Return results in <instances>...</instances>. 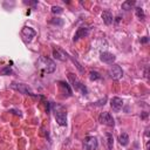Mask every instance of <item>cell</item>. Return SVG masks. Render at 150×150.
<instances>
[{"label": "cell", "mask_w": 150, "mask_h": 150, "mask_svg": "<svg viewBox=\"0 0 150 150\" xmlns=\"http://www.w3.org/2000/svg\"><path fill=\"white\" fill-rule=\"evenodd\" d=\"M115 59H116L115 55L111 54V53H108V52H103L100 55V60L102 62H104V63H113L115 61Z\"/></svg>", "instance_id": "cell-11"}, {"label": "cell", "mask_w": 150, "mask_h": 150, "mask_svg": "<svg viewBox=\"0 0 150 150\" xmlns=\"http://www.w3.org/2000/svg\"><path fill=\"white\" fill-rule=\"evenodd\" d=\"M101 17H102L103 22H104L106 25H110V24L113 22V15H111V13H110L109 11H104Z\"/></svg>", "instance_id": "cell-13"}, {"label": "cell", "mask_w": 150, "mask_h": 150, "mask_svg": "<svg viewBox=\"0 0 150 150\" xmlns=\"http://www.w3.org/2000/svg\"><path fill=\"white\" fill-rule=\"evenodd\" d=\"M11 73H12V69H11V67H10V66L5 67V68L1 70V74H3V75H10Z\"/></svg>", "instance_id": "cell-21"}, {"label": "cell", "mask_w": 150, "mask_h": 150, "mask_svg": "<svg viewBox=\"0 0 150 150\" xmlns=\"http://www.w3.org/2000/svg\"><path fill=\"white\" fill-rule=\"evenodd\" d=\"M53 55H54V57L55 59H57L59 61H66L67 60V57H68V54L63 50V49H61L60 47H54V49H53Z\"/></svg>", "instance_id": "cell-7"}, {"label": "cell", "mask_w": 150, "mask_h": 150, "mask_svg": "<svg viewBox=\"0 0 150 150\" xmlns=\"http://www.w3.org/2000/svg\"><path fill=\"white\" fill-rule=\"evenodd\" d=\"M89 79L92 81H96V80H100L101 79V75L97 71H90L89 73Z\"/></svg>", "instance_id": "cell-17"}, {"label": "cell", "mask_w": 150, "mask_h": 150, "mask_svg": "<svg viewBox=\"0 0 150 150\" xmlns=\"http://www.w3.org/2000/svg\"><path fill=\"white\" fill-rule=\"evenodd\" d=\"M11 88L14 89V90H17V92H20V93H22V94L34 96V94H33V92L31 90V88H29L27 85H25V83H12V85H11Z\"/></svg>", "instance_id": "cell-4"}, {"label": "cell", "mask_w": 150, "mask_h": 150, "mask_svg": "<svg viewBox=\"0 0 150 150\" xmlns=\"http://www.w3.org/2000/svg\"><path fill=\"white\" fill-rule=\"evenodd\" d=\"M106 97H103V100H101V101H99V102H96V106H104V103H106Z\"/></svg>", "instance_id": "cell-23"}, {"label": "cell", "mask_w": 150, "mask_h": 150, "mask_svg": "<svg viewBox=\"0 0 150 150\" xmlns=\"http://www.w3.org/2000/svg\"><path fill=\"white\" fill-rule=\"evenodd\" d=\"M88 33H89V29L87 27H80V28H78L76 33H75V35L73 38V40L74 41H78V40H80L82 38H86L88 35Z\"/></svg>", "instance_id": "cell-9"}, {"label": "cell", "mask_w": 150, "mask_h": 150, "mask_svg": "<svg viewBox=\"0 0 150 150\" xmlns=\"http://www.w3.org/2000/svg\"><path fill=\"white\" fill-rule=\"evenodd\" d=\"M52 24H54V25H59V26H62L63 21H62V20H60V19H53V20H52Z\"/></svg>", "instance_id": "cell-22"}, {"label": "cell", "mask_w": 150, "mask_h": 150, "mask_svg": "<svg viewBox=\"0 0 150 150\" xmlns=\"http://www.w3.org/2000/svg\"><path fill=\"white\" fill-rule=\"evenodd\" d=\"M55 120L59 125H66L67 124V113L64 111H56L55 113Z\"/></svg>", "instance_id": "cell-10"}, {"label": "cell", "mask_w": 150, "mask_h": 150, "mask_svg": "<svg viewBox=\"0 0 150 150\" xmlns=\"http://www.w3.org/2000/svg\"><path fill=\"white\" fill-rule=\"evenodd\" d=\"M148 41H149V38H148V36H144L143 39H141V42H142V43H146Z\"/></svg>", "instance_id": "cell-24"}, {"label": "cell", "mask_w": 150, "mask_h": 150, "mask_svg": "<svg viewBox=\"0 0 150 150\" xmlns=\"http://www.w3.org/2000/svg\"><path fill=\"white\" fill-rule=\"evenodd\" d=\"M118 141H120V144H121V145H123V146L128 145V144H129V136H128V134L122 132V134L120 135V137H118Z\"/></svg>", "instance_id": "cell-14"}, {"label": "cell", "mask_w": 150, "mask_h": 150, "mask_svg": "<svg viewBox=\"0 0 150 150\" xmlns=\"http://www.w3.org/2000/svg\"><path fill=\"white\" fill-rule=\"evenodd\" d=\"M68 56H69V57L71 59V61H73V63H74L75 66H76V68L79 69V71H80V73H83V71H85V69L82 68V66H81V64H80V63H79V62H78L76 60H75V59H74L73 56H70V55H68Z\"/></svg>", "instance_id": "cell-19"}, {"label": "cell", "mask_w": 150, "mask_h": 150, "mask_svg": "<svg viewBox=\"0 0 150 150\" xmlns=\"http://www.w3.org/2000/svg\"><path fill=\"white\" fill-rule=\"evenodd\" d=\"M106 136H107L108 149H109V150H111V149H113V143H114V138H113V135H111V134H109V132H107V134H106Z\"/></svg>", "instance_id": "cell-16"}, {"label": "cell", "mask_w": 150, "mask_h": 150, "mask_svg": "<svg viewBox=\"0 0 150 150\" xmlns=\"http://www.w3.org/2000/svg\"><path fill=\"white\" fill-rule=\"evenodd\" d=\"M135 11H136V15H137V18H138V19L143 20V19L145 18V14H144V12H143V10H142L141 7H137Z\"/></svg>", "instance_id": "cell-18"}, {"label": "cell", "mask_w": 150, "mask_h": 150, "mask_svg": "<svg viewBox=\"0 0 150 150\" xmlns=\"http://www.w3.org/2000/svg\"><path fill=\"white\" fill-rule=\"evenodd\" d=\"M38 67L43 73H47V74H50V73H53L55 70V63L50 59L45 57V56H41L38 60Z\"/></svg>", "instance_id": "cell-1"}, {"label": "cell", "mask_w": 150, "mask_h": 150, "mask_svg": "<svg viewBox=\"0 0 150 150\" xmlns=\"http://www.w3.org/2000/svg\"><path fill=\"white\" fill-rule=\"evenodd\" d=\"M134 6H135V1H134V0H127V1H124V3L122 4V8L125 10V11L131 10Z\"/></svg>", "instance_id": "cell-15"}, {"label": "cell", "mask_w": 150, "mask_h": 150, "mask_svg": "<svg viewBox=\"0 0 150 150\" xmlns=\"http://www.w3.org/2000/svg\"><path fill=\"white\" fill-rule=\"evenodd\" d=\"M110 107H111L113 110L120 111V110L122 109V107H123V101H122V99H120V97H113V99L110 100Z\"/></svg>", "instance_id": "cell-8"}, {"label": "cell", "mask_w": 150, "mask_h": 150, "mask_svg": "<svg viewBox=\"0 0 150 150\" xmlns=\"http://www.w3.org/2000/svg\"><path fill=\"white\" fill-rule=\"evenodd\" d=\"M109 75L113 80H120L123 76V70L118 64H114L109 70Z\"/></svg>", "instance_id": "cell-6"}, {"label": "cell", "mask_w": 150, "mask_h": 150, "mask_svg": "<svg viewBox=\"0 0 150 150\" xmlns=\"http://www.w3.org/2000/svg\"><path fill=\"white\" fill-rule=\"evenodd\" d=\"M52 12H53L54 14H61L63 11H62V8L59 7V6H53V7H52Z\"/></svg>", "instance_id": "cell-20"}, {"label": "cell", "mask_w": 150, "mask_h": 150, "mask_svg": "<svg viewBox=\"0 0 150 150\" xmlns=\"http://www.w3.org/2000/svg\"><path fill=\"white\" fill-rule=\"evenodd\" d=\"M83 146L85 150H96L97 148V138L94 136H88L85 138L83 142Z\"/></svg>", "instance_id": "cell-5"}, {"label": "cell", "mask_w": 150, "mask_h": 150, "mask_svg": "<svg viewBox=\"0 0 150 150\" xmlns=\"http://www.w3.org/2000/svg\"><path fill=\"white\" fill-rule=\"evenodd\" d=\"M68 79H69V81H70V83H71V86H73V88H74L75 90H76V92H81L83 95L87 94V88H86V86L82 85V83L76 79V76H75L73 73H68Z\"/></svg>", "instance_id": "cell-2"}, {"label": "cell", "mask_w": 150, "mask_h": 150, "mask_svg": "<svg viewBox=\"0 0 150 150\" xmlns=\"http://www.w3.org/2000/svg\"><path fill=\"white\" fill-rule=\"evenodd\" d=\"M99 121H100V123H102L104 125H108V127H114L115 125V120L111 116V114L108 113V111L101 113L100 116H99Z\"/></svg>", "instance_id": "cell-3"}, {"label": "cell", "mask_w": 150, "mask_h": 150, "mask_svg": "<svg viewBox=\"0 0 150 150\" xmlns=\"http://www.w3.org/2000/svg\"><path fill=\"white\" fill-rule=\"evenodd\" d=\"M22 35H24L25 39H27L28 41H31L32 38H34L36 35V32L33 28H31V27H24L22 28Z\"/></svg>", "instance_id": "cell-12"}]
</instances>
